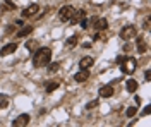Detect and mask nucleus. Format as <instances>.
Instances as JSON below:
<instances>
[{"instance_id": "f257e3e1", "label": "nucleus", "mask_w": 151, "mask_h": 127, "mask_svg": "<svg viewBox=\"0 0 151 127\" xmlns=\"http://www.w3.org/2000/svg\"><path fill=\"white\" fill-rule=\"evenodd\" d=\"M52 60V52L48 48H38L34 52V57H33V65L34 67H43V65H48Z\"/></svg>"}, {"instance_id": "f03ea898", "label": "nucleus", "mask_w": 151, "mask_h": 127, "mask_svg": "<svg viewBox=\"0 0 151 127\" xmlns=\"http://www.w3.org/2000/svg\"><path fill=\"white\" fill-rule=\"evenodd\" d=\"M136 34H137V29H136V26H132V24H127L125 28H122L120 31V38L124 41H129V39L136 38Z\"/></svg>"}, {"instance_id": "7ed1b4c3", "label": "nucleus", "mask_w": 151, "mask_h": 127, "mask_svg": "<svg viewBox=\"0 0 151 127\" xmlns=\"http://www.w3.org/2000/svg\"><path fill=\"white\" fill-rule=\"evenodd\" d=\"M74 7L72 5H64L60 9V12H59V17H60V21H71V17L74 16Z\"/></svg>"}, {"instance_id": "20e7f679", "label": "nucleus", "mask_w": 151, "mask_h": 127, "mask_svg": "<svg viewBox=\"0 0 151 127\" xmlns=\"http://www.w3.org/2000/svg\"><path fill=\"white\" fill-rule=\"evenodd\" d=\"M136 65H137V62L134 57H129L127 60H124V65H122V72H125V74H132L134 70H136Z\"/></svg>"}, {"instance_id": "39448f33", "label": "nucleus", "mask_w": 151, "mask_h": 127, "mask_svg": "<svg viewBox=\"0 0 151 127\" xmlns=\"http://www.w3.org/2000/svg\"><path fill=\"white\" fill-rule=\"evenodd\" d=\"M29 120H31V118H29L28 113H22V115H19V117L12 122V126H14V127H24V126H28V124H29Z\"/></svg>"}, {"instance_id": "423d86ee", "label": "nucleus", "mask_w": 151, "mask_h": 127, "mask_svg": "<svg viewBox=\"0 0 151 127\" xmlns=\"http://www.w3.org/2000/svg\"><path fill=\"white\" fill-rule=\"evenodd\" d=\"M16 50H17V43H9V45L2 47V50H0V55H2V57H7V55H10V53H14Z\"/></svg>"}, {"instance_id": "0eeeda50", "label": "nucleus", "mask_w": 151, "mask_h": 127, "mask_svg": "<svg viewBox=\"0 0 151 127\" xmlns=\"http://www.w3.org/2000/svg\"><path fill=\"white\" fill-rule=\"evenodd\" d=\"M38 10H40V5H38V4H31L29 7L22 12V17H31V16H34Z\"/></svg>"}, {"instance_id": "6e6552de", "label": "nucleus", "mask_w": 151, "mask_h": 127, "mask_svg": "<svg viewBox=\"0 0 151 127\" xmlns=\"http://www.w3.org/2000/svg\"><path fill=\"white\" fill-rule=\"evenodd\" d=\"M74 79H76L77 83H84V81H88V79H89V72H88V69H81L79 72L74 76Z\"/></svg>"}, {"instance_id": "1a4fd4ad", "label": "nucleus", "mask_w": 151, "mask_h": 127, "mask_svg": "<svg viewBox=\"0 0 151 127\" xmlns=\"http://www.w3.org/2000/svg\"><path fill=\"white\" fill-rule=\"evenodd\" d=\"M93 64H94V59H93V57H84V59H81L79 67L81 69H89Z\"/></svg>"}, {"instance_id": "9d476101", "label": "nucleus", "mask_w": 151, "mask_h": 127, "mask_svg": "<svg viewBox=\"0 0 151 127\" xmlns=\"http://www.w3.org/2000/svg\"><path fill=\"white\" fill-rule=\"evenodd\" d=\"M100 95L103 98H110L112 95H113V88H112L110 84H107V86H103V88L100 89Z\"/></svg>"}, {"instance_id": "9b49d317", "label": "nucleus", "mask_w": 151, "mask_h": 127, "mask_svg": "<svg viewBox=\"0 0 151 127\" xmlns=\"http://www.w3.org/2000/svg\"><path fill=\"white\" fill-rule=\"evenodd\" d=\"M93 24H94L96 29H107V26H108V24H107V19H96Z\"/></svg>"}, {"instance_id": "f8f14e48", "label": "nucleus", "mask_w": 151, "mask_h": 127, "mask_svg": "<svg viewBox=\"0 0 151 127\" xmlns=\"http://www.w3.org/2000/svg\"><path fill=\"white\" fill-rule=\"evenodd\" d=\"M31 31H33V26H24V28L17 33V38H24V36H28Z\"/></svg>"}, {"instance_id": "ddd939ff", "label": "nucleus", "mask_w": 151, "mask_h": 127, "mask_svg": "<svg viewBox=\"0 0 151 127\" xmlns=\"http://www.w3.org/2000/svg\"><path fill=\"white\" fill-rule=\"evenodd\" d=\"M137 50H139V53H146V50H148V45L144 43L142 38H137Z\"/></svg>"}, {"instance_id": "4468645a", "label": "nucleus", "mask_w": 151, "mask_h": 127, "mask_svg": "<svg viewBox=\"0 0 151 127\" xmlns=\"http://www.w3.org/2000/svg\"><path fill=\"white\" fill-rule=\"evenodd\" d=\"M26 48L29 50V52H36V50H38V41H34V39L26 41Z\"/></svg>"}, {"instance_id": "2eb2a0df", "label": "nucleus", "mask_w": 151, "mask_h": 127, "mask_svg": "<svg viewBox=\"0 0 151 127\" xmlns=\"http://www.w3.org/2000/svg\"><path fill=\"white\" fill-rule=\"evenodd\" d=\"M127 89H129L131 93H134V91L137 89V83H136L134 79H127Z\"/></svg>"}, {"instance_id": "dca6fc26", "label": "nucleus", "mask_w": 151, "mask_h": 127, "mask_svg": "<svg viewBox=\"0 0 151 127\" xmlns=\"http://www.w3.org/2000/svg\"><path fill=\"white\" fill-rule=\"evenodd\" d=\"M57 88H59V83H57V81H52V83L47 84V93H53Z\"/></svg>"}, {"instance_id": "f3484780", "label": "nucleus", "mask_w": 151, "mask_h": 127, "mask_svg": "<svg viewBox=\"0 0 151 127\" xmlns=\"http://www.w3.org/2000/svg\"><path fill=\"white\" fill-rule=\"evenodd\" d=\"M76 43H77V36H72V38H69L67 39V41H65V45H67V47H76Z\"/></svg>"}, {"instance_id": "a211bd4d", "label": "nucleus", "mask_w": 151, "mask_h": 127, "mask_svg": "<svg viewBox=\"0 0 151 127\" xmlns=\"http://www.w3.org/2000/svg\"><path fill=\"white\" fill-rule=\"evenodd\" d=\"M125 113H127V117H134V115L137 113V108H136V107L127 108V112H125Z\"/></svg>"}, {"instance_id": "6ab92c4d", "label": "nucleus", "mask_w": 151, "mask_h": 127, "mask_svg": "<svg viewBox=\"0 0 151 127\" xmlns=\"http://www.w3.org/2000/svg\"><path fill=\"white\" fill-rule=\"evenodd\" d=\"M7 103H9V100L5 96H0V108H5L7 107Z\"/></svg>"}, {"instance_id": "aec40b11", "label": "nucleus", "mask_w": 151, "mask_h": 127, "mask_svg": "<svg viewBox=\"0 0 151 127\" xmlns=\"http://www.w3.org/2000/svg\"><path fill=\"white\" fill-rule=\"evenodd\" d=\"M96 105H98V100H93V101H89V103L86 105V108H88V110H91V108H94Z\"/></svg>"}, {"instance_id": "412c9836", "label": "nucleus", "mask_w": 151, "mask_h": 127, "mask_svg": "<svg viewBox=\"0 0 151 127\" xmlns=\"http://www.w3.org/2000/svg\"><path fill=\"white\" fill-rule=\"evenodd\" d=\"M48 70H50V72H55V70H59V64H52Z\"/></svg>"}, {"instance_id": "4be33fe9", "label": "nucleus", "mask_w": 151, "mask_h": 127, "mask_svg": "<svg viewBox=\"0 0 151 127\" xmlns=\"http://www.w3.org/2000/svg\"><path fill=\"white\" fill-rule=\"evenodd\" d=\"M81 26H82V28H88V21L86 19H81V22H79Z\"/></svg>"}, {"instance_id": "5701e85b", "label": "nucleus", "mask_w": 151, "mask_h": 127, "mask_svg": "<svg viewBox=\"0 0 151 127\" xmlns=\"http://www.w3.org/2000/svg\"><path fill=\"white\" fill-rule=\"evenodd\" d=\"M150 112H151V107H146V108H144V112H142V113H144V115H150Z\"/></svg>"}, {"instance_id": "b1692460", "label": "nucleus", "mask_w": 151, "mask_h": 127, "mask_svg": "<svg viewBox=\"0 0 151 127\" xmlns=\"http://www.w3.org/2000/svg\"><path fill=\"white\" fill-rule=\"evenodd\" d=\"M144 29H150V19H146V22H144Z\"/></svg>"}, {"instance_id": "393cba45", "label": "nucleus", "mask_w": 151, "mask_h": 127, "mask_svg": "<svg viewBox=\"0 0 151 127\" xmlns=\"http://www.w3.org/2000/svg\"><path fill=\"white\" fill-rule=\"evenodd\" d=\"M150 76H151V72H150V70H146V74H144V77H146V81H150Z\"/></svg>"}, {"instance_id": "a878e982", "label": "nucleus", "mask_w": 151, "mask_h": 127, "mask_svg": "<svg viewBox=\"0 0 151 127\" xmlns=\"http://www.w3.org/2000/svg\"><path fill=\"white\" fill-rule=\"evenodd\" d=\"M124 60H125L124 57H119V59H117V62H119V64H124Z\"/></svg>"}]
</instances>
